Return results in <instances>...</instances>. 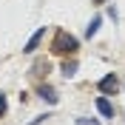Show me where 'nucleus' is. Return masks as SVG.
I'll use <instances>...</instances> for the list:
<instances>
[{
    "mask_svg": "<svg viewBox=\"0 0 125 125\" xmlns=\"http://www.w3.org/2000/svg\"><path fill=\"white\" fill-rule=\"evenodd\" d=\"M97 111H100L102 117H114V105H111L108 97H97Z\"/></svg>",
    "mask_w": 125,
    "mask_h": 125,
    "instance_id": "39448f33",
    "label": "nucleus"
},
{
    "mask_svg": "<svg viewBox=\"0 0 125 125\" xmlns=\"http://www.w3.org/2000/svg\"><path fill=\"white\" fill-rule=\"evenodd\" d=\"M74 125H102V122H100V119H94V117H77Z\"/></svg>",
    "mask_w": 125,
    "mask_h": 125,
    "instance_id": "1a4fd4ad",
    "label": "nucleus"
},
{
    "mask_svg": "<svg viewBox=\"0 0 125 125\" xmlns=\"http://www.w3.org/2000/svg\"><path fill=\"white\" fill-rule=\"evenodd\" d=\"M43 37H46V26H40V29H37V31H34V34L29 37V43H26V48H23V51H26V54L37 51V46L43 43Z\"/></svg>",
    "mask_w": 125,
    "mask_h": 125,
    "instance_id": "7ed1b4c3",
    "label": "nucleus"
},
{
    "mask_svg": "<svg viewBox=\"0 0 125 125\" xmlns=\"http://www.w3.org/2000/svg\"><path fill=\"white\" fill-rule=\"evenodd\" d=\"M100 26H102V17H94L91 23H88V29H85V37L91 40L94 34H97V31H100Z\"/></svg>",
    "mask_w": 125,
    "mask_h": 125,
    "instance_id": "6e6552de",
    "label": "nucleus"
},
{
    "mask_svg": "<svg viewBox=\"0 0 125 125\" xmlns=\"http://www.w3.org/2000/svg\"><path fill=\"white\" fill-rule=\"evenodd\" d=\"M48 71H51L48 60H37L34 65H31V77H43V74H48Z\"/></svg>",
    "mask_w": 125,
    "mask_h": 125,
    "instance_id": "0eeeda50",
    "label": "nucleus"
},
{
    "mask_svg": "<svg viewBox=\"0 0 125 125\" xmlns=\"http://www.w3.org/2000/svg\"><path fill=\"white\" fill-rule=\"evenodd\" d=\"M46 119H48V114H43V117H37V119H31L29 125H43V122H46Z\"/></svg>",
    "mask_w": 125,
    "mask_h": 125,
    "instance_id": "9b49d317",
    "label": "nucleus"
},
{
    "mask_svg": "<svg viewBox=\"0 0 125 125\" xmlns=\"http://www.w3.org/2000/svg\"><path fill=\"white\" fill-rule=\"evenodd\" d=\"M37 94H40V100H46L48 105H57V100H60V97H57V91H54L51 85H46V83L37 88Z\"/></svg>",
    "mask_w": 125,
    "mask_h": 125,
    "instance_id": "20e7f679",
    "label": "nucleus"
},
{
    "mask_svg": "<svg viewBox=\"0 0 125 125\" xmlns=\"http://www.w3.org/2000/svg\"><path fill=\"white\" fill-rule=\"evenodd\" d=\"M77 68H80V65H77V60H74V57H71V60H65V62L60 65V71H62V77H65V80L74 77V74H77Z\"/></svg>",
    "mask_w": 125,
    "mask_h": 125,
    "instance_id": "423d86ee",
    "label": "nucleus"
},
{
    "mask_svg": "<svg viewBox=\"0 0 125 125\" xmlns=\"http://www.w3.org/2000/svg\"><path fill=\"white\" fill-rule=\"evenodd\" d=\"M80 48V40L74 37V34H68L65 29H57L54 37H51V54L57 57H74Z\"/></svg>",
    "mask_w": 125,
    "mask_h": 125,
    "instance_id": "f257e3e1",
    "label": "nucleus"
},
{
    "mask_svg": "<svg viewBox=\"0 0 125 125\" xmlns=\"http://www.w3.org/2000/svg\"><path fill=\"white\" fill-rule=\"evenodd\" d=\"M6 111H9V100H6V94L0 91V117H6Z\"/></svg>",
    "mask_w": 125,
    "mask_h": 125,
    "instance_id": "9d476101",
    "label": "nucleus"
},
{
    "mask_svg": "<svg viewBox=\"0 0 125 125\" xmlns=\"http://www.w3.org/2000/svg\"><path fill=\"white\" fill-rule=\"evenodd\" d=\"M94 3H97V6H102V3H108V0H94Z\"/></svg>",
    "mask_w": 125,
    "mask_h": 125,
    "instance_id": "f8f14e48",
    "label": "nucleus"
},
{
    "mask_svg": "<svg viewBox=\"0 0 125 125\" xmlns=\"http://www.w3.org/2000/svg\"><path fill=\"white\" fill-rule=\"evenodd\" d=\"M97 88H100L102 94H119V80L114 77V74H105V77L97 83Z\"/></svg>",
    "mask_w": 125,
    "mask_h": 125,
    "instance_id": "f03ea898",
    "label": "nucleus"
}]
</instances>
